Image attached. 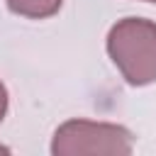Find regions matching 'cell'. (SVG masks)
I'll return each instance as SVG.
<instances>
[{
	"label": "cell",
	"mask_w": 156,
	"mask_h": 156,
	"mask_svg": "<svg viewBox=\"0 0 156 156\" xmlns=\"http://www.w3.org/2000/svg\"><path fill=\"white\" fill-rule=\"evenodd\" d=\"M144 2H156V0H144Z\"/></svg>",
	"instance_id": "cell-5"
},
{
	"label": "cell",
	"mask_w": 156,
	"mask_h": 156,
	"mask_svg": "<svg viewBox=\"0 0 156 156\" xmlns=\"http://www.w3.org/2000/svg\"><path fill=\"white\" fill-rule=\"evenodd\" d=\"M10 12L20 15V17H27V20H46V17H54L63 0H5Z\"/></svg>",
	"instance_id": "cell-3"
},
{
	"label": "cell",
	"mask_w": 156,
	"mask_h": 156,
	"mask_svg": "<svg viewBox=\"0 0 156 156\" xmlns=\"http://www.w3.org/2000/svg\"><path fill=\"white\" fill-rule=\"evenodd\" d=\"M7 105H10L7 88H5V83L0 80V122H2V119H5V115H7Z\"/></svg>",
	"instance_id": "cell-4"
},
{
	"label": "cell",
	"mask_w": 156,
	"mask_h": 156,
	"mask_svg": "<svg viewBox=\"0 0 156 156\" xmlns=\"http://www.w3.org/2000/svg\"><path fill=\"white\" fill-rule=\"evenodd\" d=\"M107 54L122 78L134 85L156 80V22L146 17L117 20L107 32Z\"/></svg>",
	"instance_id": "cell-1"
},
{
	"label": "cell",
	"mask_w": 156,
	"mask_h": 156,
	"mask_svg": "<svg viewBox=\"0 0 156 156\" xmlns=\"http://www.w3.org/2000/svg\"><path fill=\"white\" fill-rule=\"evenodd\" d=\"M134 151V134L112 122L95 119H68L56 127L51 136L54 156H83V154H105V156H127Z\"/></svg>",
	"instance_id": "cell-2"
}]
</instances>
